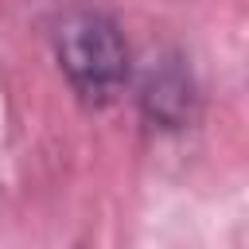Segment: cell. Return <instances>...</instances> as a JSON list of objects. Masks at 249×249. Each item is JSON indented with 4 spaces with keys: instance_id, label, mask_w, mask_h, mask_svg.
<instances>
[{
    "instance_id": "2",
    "label": "cell",
    "mask_w": 249,
    "mask_h": 249,
    "mask_svg": "<svg viewBox=\"0 0 249 249\" xmlns=\"http://www.w3.org/2000/svg\"><path fill=\"white\" fill-rule=\"evenodd\" d=\"M140 109L160 128H183L195 117V78L179 54H160L144 70Z\"/></svg>"
},
{
    "instance_id": "1",
    "label": "cell",
    "mask_w": 249,
    "mask_h": 249,
    "mask_svg": "<svg viewBox=\"0 0 249 249\" xmlns=\"http://www.w3.org/2000/svg\"><path fill=\"white\" fill-rule=\"evenodd\" d=\"M58 62L86 101H109L128 78V47L101 12H70L58 23Z\"/></svg>"
}]
</instances>
